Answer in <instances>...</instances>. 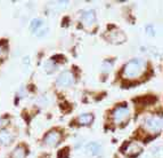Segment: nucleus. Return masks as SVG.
Returning a JSON list of instances; mask_svg holds the SVG:
<instances>
[{
    "instance_id": "39448f33",
    "label": "nucleus",
    "mask_w": 163,
    "mask_h": 158,
    "mask_svg": "<svg viewBox=\"0 0 163 158\" xmlns=\"http://www.w3.org/2000/svg\"><path fill=\"white\" fill-rule=\"evenodd\" d=\"M60 139H62V134L59 132H57V131H50L43 137V142L48 147H56L60 142Z\"/></svg>"
},
{
    "instance_id": "6ab92c4d",
    "label": "nucleus",
    "mask_w": 163,
    "mask_h": 158,
    "mask_svg": "<svg viewBox=\"0 0 163 158\" xmlns=\"http://www.w3.org/2000/svg\"><path fill=\"white\" fill-rule=\"evenodd\" d=\"M6 54H7V47L3 46L2 44H0V57L5 56Z\"/></svg>"
},
{
    "instance_id": "dca6fc26",
    "label": "nucleus",
    "mask_w": 163,
    "mask_h": 158,
    "mask_svg": "<svg viewBox=\"0 0 163 158\" xmlns=\"http://www.w3.org/2000/svg\"><path fill=\"white\" fill-rule=\"evenodd\" d=\"M47 32H48V29H47V27H42V29H39V30L35 31V35L39 37V38H41V37H43V35H46Z\"/></svg>"
},
{
    "instance_id": "423d86ee",
    "label": "nucleus",
    "mask_w": 163,
    "mask_h": 158,
    "mask_svg": "<svg viewBox=\"0 0 163 158\" xmlns=\"http://www.w3.org/2000/svg\"><path fill=\"white\" fill-rule=\"evenodd\" d=\"M81 22L83 24L84 27L87 29H90L95 25L96 23V14L93 10H87V11H83L82 15H81Z\"/></svg>"
},
{
    "instance_id": "aec40b11",
    "label": "nucleus",
    "mask_w": 163,
    "mask_h": 158,
    "mask_svg": "<svg viewBox=\"0 0 163 158\" xmlns=\"http://www.w3.org/2000/svg\"><path fill=\"white\" fill-rule=\"evenodd\" d=\"M7 124H8V119H7V118L1 117V118H0V128H2L3 126H6Z\"/></svg>"
},
{
    "instance_id": "ddd939ff",
    "label": "nucleus",
    "mask_w": 163,
    "mask_h": 158,
    "mask_svg": "<svg viewBox=\"0 0 163 158\" xmlns=\"http://www.w3.org/2000/svg\"><path fill=\"white\" fill-rule=\"evenodd\" d=\"M87 150H88L91 155L96 156V155H98V153L100 152V145H99L98 143H96V142H91V143H89V144L87 145Z\"/></svg>"
},
{
    "instance_id": "6e6552de",
    "label": "nucleus",
    "mask_w": 163,
    "mask_h": 158,
    "mask_svg": "<svg viewBox=\"0 0 163 158\" xmlns=\"http://www.w3.org/2000/svg\"><path fill=\"white\" fill-rule=\"evenodd\" d=\"M141 144L137 141H132V142H129L125 144V147L123 148V152L128 156H136V155H139L141 152Z\"/></svg>"
},
{
    "instance_id": "1a4fd4ad",
    "label": "nucleus",
    "mask_w": 163,
    "mask_h": 158,
    "mask_svg": "<svg viewBox=\"0 0 163 158\" xmlns=\"http://www.w3.org/2000/svg\"><path fill=\"white\" fill-rule=\"evenodd\" d=\"M14 140V135L9 131H1L0 132V144L1 145H8Z\"/></svg>"
},
{
    "instance_id": "0eeeda50",
    "label": "nucleus",
    "mask_w": 163,
    "mask_h": 158,
    "mask_svg": "<svg viewBox=\"0 0 163 158\" xmlns=\"http://www.w3.org/2000/svg\"><path fill=\"white\" fill-rule=\"evenodd\" d=\"M106 37H107L108 41H111V42H113V44H123V42L125 41V39H127L125 34H124L121 30H117V29L109 31V32L106 34Z\"/></svg>"
},
{
    "instance_id": "f257e3e1",
    "label": "nucleus",
    "mask_w": 163,
    "mask_h": 158,
    "mask_svg": "<svg viewBox=\"0 0 163 158\" xmlns=\"http://www.w3.org/2000/svg\"><path fill=\"white\" fill-rule=\"evenodd\" d=\"M146 71V62L142 58L136 57L130 60L123 68V77L127 79H136L144 74Z\"/></svg>"
},
{
    "instance_id": "9b49d317",
    "label": "nucleus",
    "mask_w": 163,
    "mask_h": 158,
    "mask_svg": "<svg viewBox=\"0 0 163 158\" xmlns=\"http://www.w3.org/2000/svg\"><path fill=\"white\" fill-rule=\"evenodd\" d=\"M57 64L54 62V60H48V61H46L44 63H43V70L47 72V73H52L56 69H57Z\"/></svg>"
},
{
    "instance_id": "7ed1b4c3",
    "label": "nucleus",
    "mask_w": 163,
    "mask_h": 158,
    "mask_svg": "<svg viewBox=\"0 0 163 158\" xmlns=\"http://www.w3.org/2000/svg\"><path fill=\"white\" fill-rule=\"evenodd\" d=\"M75 79H74V74L68 71V70H65L63 71L56 79V86L58 88H67L70 86H72L74 84Z\"/></svg>"
},
{
    "instance_id": "a211bd4d",
    "label": "nucleus",
    "mask_w": 163,
    "mask_h": 158,
    "mask_svg": "<svg viewBox=\"0 0 163 158\" xmlns=\"http://www.w3.org/2000/svg\"><path fill=\"white\" fill-rule=\"evenodd\" d=\"M146 33L149 34V35H155V31H154V27H153L152 24L146 25Z\"/></svg>"
},
{
    "instance_id": "4468645a",
    "label": "nucleus",
    "mask_w": 163,
    "mask_h": 158,
    "mask_svg": "<svg viewBox=\"0 0 163 158\" xmlns=\"http://www.w3.org/2000/svg\"><path fill=\"white\" fill-rule=\"evenodd\" d=\"M42 23H43V22H42L41 18H33V19L30 22V30L33 31V32H35L36 30H39V29L41 27Z\"/></svg>"
},
{
    "instance_id": "9d476101",
    "label": "nucleus",
    "mask_w": 163,
    "mask_h": 158,
    "mask_svg": "<svg viewBox=\"0 0 163 158\" xmlns=\"http://www.w3.org/2000/svg\"><path fill=\"white\" fill-rule=\"evenodd\" d=\"M25 156H26V150L22 145L16 147L10 153V158H25Z\"/></svg>"
},
{
    "instance_id": "f3484780",
    "label": "nucleus",
    "mask_w": 163,
    "mask_h": 158,
    "mask_svg": "<svg viewBox=\"0 0 163 158\" xmlns=\"http://www.w3.org/2000/svg\"><path fill=\"white\" fill-rule=\"evenodd\" d=\"M58 158H68V149H62L58 152Z\"/></svg>"
},
{
    "instance_id": "20e7f679",
    "label": "nucleus",
    "mask_w": 163,
    "mask_h": 158,
    "mask_svg": "<svg viewBox=\"0 0 163 158\" xmlns=\"http://www.w3.org/2000/svg\"><path fill=\"white\" fill-rule=\"evenodd\" d=\"M144 127L149 132V133H158L162 128V119L161 117L154 116V117H148L146 118L144 123Z\"/></svg>"
},
{
    "instance_id": "2eb2a0df",
    "label": "nucleus",
    "mask_w": 163,
    "mask_h": 158,
    "mask_svg": "<svg viewBox=\"0 0 163 158\" xmlns=\"http://www.w3.org/2000/svg\"><path fill=\"white\" fill-rule=\"evenodd\" d=\"M112 65H113V62L105 61V62L101 64V71H103V72H109L111 69H112Z\"/></svg>"
},
{
    "instance_id": "f8f14e48",
    "label": "nucleus",
    "mask_w": 163,
    "mask_h": 158,
    "mask_svg": "<svg viewBox=\"0 0 163 158\" xmlns=\"http://www.w3.org/2000/svg\"><path fill=\"white\" fill-rule=\"evenodd\" d=\"M93 120V117L91 113H83L78 118V123L80 125H89Z\"/></svg>"
},
{
    "instance_id": "f03ea898",
    "label": "nucleus",
    "mask_w": 163,
    "mask_h": 158,
    "mask_svg": "<svg viewBox=\"0 0 163 158\" xmlns=\"http://www.w3.org/2000/svg\"><path fill=\"white\" fill-rule=\"evenodd\" d=\"M129 116H130V111H129V108L125 105L116 106L112 112V119H113L114 124H116V125L125 123L129 119Z\"/></svg>"
}]
</instances>
